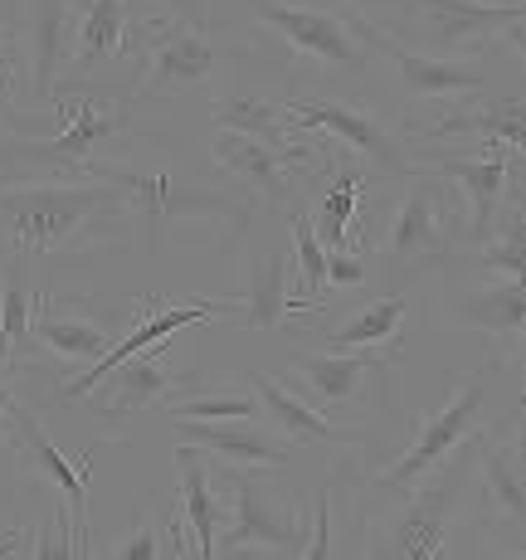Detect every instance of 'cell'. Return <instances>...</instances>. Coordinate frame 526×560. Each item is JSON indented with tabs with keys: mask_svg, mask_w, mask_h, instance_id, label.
Listing matches in <instances>:
<instances>
[{
	"mask_svg": "<svg viewBox=\"0 0 526 560\" xmlns=\"http://www.w3.org/2000/svg\"><path fill=\"white\" fill-rule=\"evenodd\" d=\"M210 117H214V127H220V132H239V137H249V142L273 147L278 156H288L293 166H303V171H317V166H327V161H331V152H322V147H303V137H297L293 122H288L283 103L234 93V98H224Z\"/></svg>",
	"mask_w": 526,
	"mask_h": 560,
	"instance_id": "cell-20",
	"label": "cell"
},
{
	"mask_svg": "<svg viewBox=\"0 0 526 560\" xmlns=\"http://www.w3.org/2000/svg\"><path fill=\"white\" fill-rule=\"evenodd\" d=\"M259 400L244 390H186L171 405V419H200V424H249Z\"/></svg>",
	"mask_w": 526,
	"mask_h": 560,
	"instance_id": "cell-35",
	"label": "cell"
},
{
	"mask_svg": "<svg viewBox=\"0 0 526 560\" xmlns=\"http://www.w3.org/2000/svg\"><path fill=\"white\" fill-rule=\"evenodd\" d=\"M288 230H293V298L297 307L317 312V298L327 293V249L317 244L307 210L288 214Z\"/></svg>",
	"mask_w": 526,
	"mask_h": 560,
	"instance_id": "cell-33",
	"label": "cell"
},
{
	"mask_svg": "<svg viewBox=\"0 0 526 560\" xmlns=\"http://www.w3.org/2000/svg\"><path fill=\"white\" fill-rule=\"evenodd\" d=\"M517 161H522V152H507V147H498V142H468V147H458V152H434L414 171L439 176V180H458V190H464L468 244H482L492 234V224H498L502 205L522 200Z\"/></svg>",
	"mask_w": 526,
	"mask_h": 560,
	"instance_id": "cell-9",
	"label": "cell"
},
{
	"mask_svg": "<svg viewBox=\"0 0 526 560\" xmlns=\"http://www.w3.org/2000/svg\"><path fill=\"white\" fill-rule=\"evenodd\" d=\"M331 492H322L317 498V508H313V516H307V536H303V556L297 560H337V541H331Z\"/></svg>",
	"mask_w": 526,
	"mask_h": 560,
	"instance_id": "cell-39",
	"label": "cell"
},
{
	"mask_svg": "<svg viewBox=\"0 0 526 560\" xmlns=\"http://www.w3.org/2000/svg\"><path fill=\"white\" fill-rule=\"evenodd\" d=\"M210 156L220 161L234 180H244V196H249V200H268V205L288 200L297 180L313 176V171L293 166L288 156H278L273 147L249 142V137H239V132H214L210 137Z\"/></svg>",
	"mask_w": 526,
	"mask_h": 560,
	"instance_id": "cell-21",
	"label": "cell"
},
{
	"mask_svg": "<svg viewBox=\"0 0 526 560\" xmlns=\"http://www.w3.org/2000/svg\"><path fill=\"white\" fill-rule=\"evenodd\" d=\"M498 560H526V556H522V546H502V556H498Z\"/></svg>",
	"mask_w": 526,
	"mask_h": 560,
	"instance_id": "cell-43",
	"label": "cell"
},
{
	"mask_svg": "<svg viewBox=\"0 0 526 560\" xmlns=\"http://www.w3.org/2000/svg\"><path fill=\"white\" fill-rule=\"evenodd\" d=\"M30 337L69 365H93L98 357H107V347L117 341L107 317H93V312H83L79 303H63V298L54 303V298H45V293L35 298Z\"/></svg>",
	"mask_w": 526,
	"mask_h": 560,
	"instance_id": "cell-19",
	"label": "cell"
},
{
	"mask_svg": "<svg viewBox=\"0 0 526 560\" xmlns=\"http://www.w3.org/2000/svg\"><path fill=\"white\" fill-rule=\"evenodd\" d=\"M83 180H103L117 196L127 200V214L137 220H210V224H230L234 234H244L254 224V200L244 190H220V186H200V180L180 176L166 166H127V161H98L93 156L83 166Z\"/></svg>",
	"mask_w": 526,
	"mask_h": 560,
	"instance_id": "cell-3",
	"label": "cell"
},
{
	"mask_svg": "<svg viewBox=\"0 0 526 560\" xmlns=\"http://www.w3.org/2000/svg\"><path fill=\"white\" fill-rule=\"evenodd\" d=\"M30 317H35V298L20 293L15 283L0 288V327H5L10 347H25L30 341Z\"/></svg>",
	"mask_w": 526,
	"mask_h": 560,
	"instance_id": "cell-38",
	"label": "cell"
},
{
	"mask_svg": "<svg viewBox=\"0 0 526 560\" xmlns=\"http://www.w3.org/2000/svg\"><path fill=\"white\" fill-rule=\"evenodd\" d=\"M214 482H224L230 498H234L230 532L220 536L214 560L239 556V551H249V546L254 551H293V546H303L307 516H303V508H297V498L273 492L259 478V468H234V463H224Z\"/></svg>",
	"mask_w": 526,
	"mask_h": 560,
	"instance_id": "cell-8",
	"label": "cell"
},
{
	"mask_svg": "<svg viewBox=\"0 0 526 560\" xmlns=\"http://www.w3.org/2000/svg\"><path fill=\"white\" fill-rule=\"evenodd\" d=\"M405 322H410V293H385L347 312L341 327H327L317 341L322 351H381V357L390 351V357H400Z\"/></svg>",
	"mask_w": 526,
	"mask_h": 560,
	"instance_id": "cell-27",
	"label": "cell"
},
{
	"mask_svg": "<svg viewBox=\"0 0 526 560\" xmlns=\"http://www.w3.org/2000/svg\"><path fill=\"white\" fill-rule=\"evenodd\" d=\"M361 186H366V176H361V171H351V166H341L337 176H331V186L322 190V200L307 210L317 244L327 254H337V249L356 254V240H351V214L361 210V205H356L361 200Z\"/></svg>",
	"mask_w": 526,
	"mask_h": 560,
	"instance_id": "cell-32",
	"label": "cell"
},
{
	"mask_svg": "<svg viewBox=\"0 0 526 560\" xmlns=\"http://www.w3.org/2000/svg\"><path fill=\"white\" fill-rule=\"evenodd\" d=\"M161 5H171L176 15H190V10H196V0H161Z\"/></svg>",
	"mask_w": 526,
	"mask_h": 560,
	"instance_id": "cell-42",
	"label": "cell"
},
{
	"mask_svg": "<svg viewBox=\"0 0 526 560\" xmlns=\"http://www.w3.org/2000/svg\"><path fill=\"white\" fill-rule=\"evenodd\" d=\"M137 39H142V49H147L137 103L166 98V93H186V89H196V83L214 79L230 59H239V49L220 45V39L190 15H147Z\"/></svg>",
	"mask_w": 526,
	"mask_h": 560,
	"instance_id": "cell-7",
	"label": "cell"
},
{
	"mask_svg": "<svg viewBox=\"0 0 526 560\" xmlns=\"http://www.w3.org/2000/svg\"><path fill=\"white\" fill-rule=\"evenodd\" d=\"M482 415H488V371L458 375L454 390L444 395V405H439L434 415H424V424H420V434L410 439V448H405L390 468L371 472V492H410V488H420V482L448 454H454L458 444H468V439L478 434Z\"/></svg>",
	"mask_w": 526,
	"mask_h": 560,
	"instance_id": "cell-6",
	"label": "cell"
},
{
	"mask_svg": "<svg viewBox=\"0 0 526 560\" xmlns=\"http://www.w3.org/2000/svg\"><path fill=\"white\" fill-rule=\"evenodd\" d=\"M107 560H176V556H166V546H161V522L147 512L142 522H132L107 546Z\"/></svg>",
	"mask_w": 526,
	"mask_h": 560,
	"instance_id": "cell-37",
	"label": "cell"
},
{
	"mask_svg": "<svg viewBox=\"0 0 526 560\" xmlns=\"http://www.w3.org/2000/svg\"><path fill=\"white\" fill-rule=\"evenodd\" d=\"M176 444L200 448V454L234 463V468H288V448L278 439L259 434L249 424H200V419H176Z\"/></svg>",
	"mask_w": 526,
	"mask_h": 560,
	"instance_id": "cell-29",
	"label": "cell"
},
{
	"mask_svg": "<svg viewBox=\"0 0 526 560\" xmlns=\"http://www.w3.org/2000/svg\"><path fill=\"white\" fill-rule=\"evenodd\" d=\"M214 312H224V317H230V303H171V307H156V303H137V322L132 327L122 331V337L113 341V347H107V357H98L93 365H83V375H73L69 385H59V390L49 395L54 405H73V400H83V395L93 390V385L103 381L107 371H113V365H122V361H132L137 351H147V347H161V341L166 337H176L180 327H200V322L206 317H214Z\"/></svg>",
	"mask_w": 526,
	"mask_h": 560,
	"instance_id": "cell-12",
	"label": "cell"
},
{
	"mask_svg": "<svg viewBox=\"0 0 526 560\" xmlns=\"http://www.w3.org/2000/svg\"><path fill=\"white\" fill-rule=\"evenodd\" d=\"M20 400H15V385H10V381H0V429H5V415H10V409H15Z\"/></svg>",
	"mask_w": 526,
	"mask_h": 560,
	"instance_id": "cell-41",
	"label": "cell"
},
{
	"mask_svg": "<svg viewBox=\"0 0 526 560\" xmlns=\"http://www.w3.org/2000/svg\"><path fill=\"white\" fill-rule=\"evenodd\" d=\"M293 371L313 405H356L366 395V381L390 371V361L381 351H303L293 357Z\"/></svg>",
	"mask_w": 526,
	"mask_h": 560,
	"instance_id": "cell-25",
	"label": "cell"
},
{
	"mask_svg": "<svg viewBox=\"0 0 526 560\" xmlns=\"http://www.w3.org/2000/svg\"><path fill=\"white\" fill-rule=\"evenodd\" d=\"M254 20L268 25L293 54L327 69H371V45L361 39V10L351 0H249Z\"/></svg>",
	"mask_w": 526,
	"mask_h": 560,
	"instance_id": "cell-4",
	"label": "cell"
},
{
	"mask_svg": "<svg viewBox=\"0 0 526 560\" xmlns=\"http://www.w3.org/2000/svg\"><path fill=\"white\" fill-rule=\"evenodd\" d=\"M366 283V258L361 254H327V288H361Z\"/></svg>",
	"mask_w": 526,
	"mask_h": 560,
	"instance_id": "cell-40",
	"label": "cell"
},
{
	"mask_svg": "<svg viewBox=\"0 0 526 560\" xmlns=\"http://www.w3.org/2000/svg\"><path fill=\"white\" fill-rule=\"evenodd\" d=\"M288 122L293 132H327L331 142H347L351 152H361L371 166H381L385 176H414V161L400 152V142L390 137V127L381 122L366 107H351V103H337V98H288L283 103Z\"/></svg>",
	"mask_w": 526,
	"mask_h": 560,
	"instance_id": "cell-11",
	"label": "cell"
},
{
	"mask_svg": "<svg viewBox=\"0 0 526 560\" xmlns=\"http://www.w3.org/2000/svg\"><path fill=\"white\" fill-rule=\"evenodd\" d=\"M89 532L69 512H49V522L35 532L30 560H89Z\"/></svg>",
	"mask_w": 526,
	"mask_h": 560,
	"instance_id": "cell-36",
	"label": "cell"
},
{
	"mask_svg": "<svg viewBox=\"0 0 526 560\" xmlns=\"http://www.w3.org/2000/svg\"><path fill=\"white\" fill-rule=\"evenodd\" d=\"M5 434H10V444H15L20 472H25V478H39V482H54V488L69 498V516L89 532V478H93L98 454H89L83 463H69L59 448H54V439L35 419V409H25V405H15L5 415Z\"/></svg>",
	"mask_w": 526,
	"mask_h": 560,
	"instance_id": "cell-15",
	"label": "cell"
},
{
	"mask_svg": "<svg viewBox=\"0 0 526 560\" xmlns=\"http://www.w3.org/2000/svg\"><path fill=\"white\" fill-rule=\"evenodd\" d=\"M512 415L502 434H478V472H482V502L498 526L502 546H522L526 526V463H522V434Z\"/></svg>",
	"mask_w": 526,
	"mask_h": 560,
	"instance_id": "cell-14",
	"label": "cell"
},
{
	"mask_svg": "<svg viewBox=\"0 0 526 560\" xmlns=\"http://www.w3.org/2000/svg\"><path fill=\"white\" fill-rule=\"evenodd\" d=\"M478 478V434L458 444L420 488L400 492V508L375 526L361 560H448L458 526L468 522V492Z\"/></svg>",
	"mask_w": 526,
	"mask_h": 560,
	"instance_id": "cell-2",
	"label": "cell"
},
{
	"mask_svg": "<svg viewBox=\"0 0 526 560\" xmlns=\"http://www.w3.org/2000/svg\"><path fill=\"white\" fill-rule=\"evenodd\" d=\"M137 0H73V45L69 63L79 73L117 59L127 45H137L142 20H132Z\"/></svg>",
	"mask_w": 526,
	"mask_h": 560,
	"instance_id": "cell-24",
	"label": "cell"
},
{
	"mask_svg": "<svg viewBox=\"0 0 526 560\" xmlns=\"http://www.w3.org/2000/svg\"><path fill=\"white\" fill-rule=\"evenodd\" d=\"M0 122L20 132L45 127V117L35 113V83H30L25 0H0Z\"/></svg>",
	"mask_w": 526,
	"mask_h": 560,
	"instance_id": "cell-23",
	"label": "cell"
},
{
	"mask_svg": "<svg viewBox=\"0 0 526 560\" xmlns=\"http://www.w3.org/2000/svg\"><path fill=\"white\" fill-rule=\"evenodd\" d=\"M186 390H196V375L171 371L166 351L147 347V351H137L132 361L113 365L89 395L103 419H122V415H137V409H156L161 400H176V395H186Z\"/></svg>",
	"mask_w": 526,
	"mask_h": 560,
	"instance_id": "cell-17",
	"label": "cell"
},
{
	"mask_svg": "<svg viewBox=\"0 0 526 560\" xmlns=\"http://www.w3.org/2000/svg\"><path fill=\"white\" fill-rule=\"evenodd\" d=\"M176 468H180V508H176L180 526L196 536V560H214V551H220V522H224L220 482H210L200 448L176 444Z\"/></svg>",
	"mask_w": 526,
	"mask_h": 560,
	"instance_id": "cell-30",
	"label": "cell"
},
{
	"mask_svg": "<svg viewBox=\"0 0 526 560\" xmlns=\"http://www.w3.org/2000/svg\"><path fill=\"white\" fill-rule=\"evenodd\" d=\"M254 395H259V405L273 415L278 434L293 439V444H327V448H351L366 439V429H347L337 424L331 415H322L313 400H303V395L293 390V385L273 381V375H254Z\"/></svg>",
	"mask_w": 526,
	"mask_h": 560,
	"instance_id": "cell-26",
	"label": "cell"
},
{
	"mask_svg": "<svg viewBox=\"0 0 526 560\" xmlns=\"http://www.w3.org/2000/svg\"><path fill=\"white\" fill-rule=\"evenodd\" d=\"M410 10L424 20L429 39L448 54H482L492 45L522 54L526 0H410Z\"/></svg>",
	"mask_w": 526,
	"mask_h": 560,
	"instance_id": "cell-10",
	"label": "cell"
},
{
	"mask_svg": "<svg viewBox=\"0 0 526 560\" xmlns=\"http://www.w3.org/2000/svg\"><path fill=\"white\" fill-rule=\"evenodd\" d=\"M122 234L127 200L103 180H0L5 254H89Z\"/></svg>",
	"mask_w": 526,
	"mask_h": 560,
	"instance_id": "cell-1",
	"label": "cell"
},
{
	"mask_svg": "<svg viewBox=\"0 0 526 560\" xmlns=\"http://www.w3.org/2000/svg\"><path fill=\"white\" fill-rule=\"evenodd\" d=\"M381 249L390 264H429V258L454 254V234L444 224V186L439 176L414 171L405 196L395 200L390 224H385Z\"/></svg>",
	"mask_w": 526,
	"mask_h": 560,
	"instance_id": "cell-13",
	"label": "cell"
},
{
	"mask_svg": "<svg viewBox=\"0 0 526 560\" xmlns=\"http://www.w3.org/2000/svg\"><path fill=\"white\" fill-rule=\"evenodd\" d=\"M54 103H59V132L5 137L0 142V166L63 171V180H83V166L98 156V147L127 132V107L98 103L89 93H54Z\"/></svg>",
	"mask_w": 526,
	"mask_h": 560,
	"instance_id": "cell-5",
	"label": "cell"
},
{
	"mask_svg": "<svg viewBox=\"0 0 526 560\" xmlns=\"http://www.w3.org/2000/svg\"><path fill=\"white\" fill-rule=\"evenodd\" d=\"M224 303H230L234 327H249V331H273L283 327V317H307V307H297L293 298V258L283 249L254 254L239 288Z\"/></svg>",
	"mask_w": 526,
	"mask_h": 560,
	"instance_id": "cell-18",
	"label": "cell"
},
{
	"mask_svg": "<svg viewBox=\"0 0 526 560\" xmlns=\"http://www.w3.org/2000/svg\"><path fill=\"white\" fill-rule=\"evenodd\" d=\"M361 39L371 45V54H381V59L395 63V73H400V83H405L410 98H454V93H482L488 89V79H482L478 63L434 59V54L410 49L400 35H390V30L371 15L361 20Z\"/></svg>",
	"mask_w": 526,
	"mask_h": 560,
	"instance_id": "cell-16",
	"label": "cell"
},
{
	"mask_svg": "<svg viewBox=\"0 0 526 560\" xmlns=\"http://www.w3.org/2000/svg\"><path fill=\"white\" fill-rule=\"evenodd\" d=\"M444 322L464 331H488V337H502L517 347L526 327V293L512 278H502L498 288H474V293H464L458 303L444 307Z\"/></svg>",
	"mask_w": 526,
	"mask_h": 560,
	"instance_id": "cell-31",
	"label": "cell"
},
{
	"mask_svg": "<svg viewBox=\"0 0 526 560\" xmlns=\"http://www.w3.org/2000/svg\"><path fill=\"white\" fill-rule=\"evenodd\" d=\"M414 137H429V142H444V137H464V142H498L507 152H522L526 147V113H522V98H498V103H478V107H464V113H444L434 122H405Z\"/></svg>",
	"mask_w": 526,
	"mask_h": 560,
	"instance_id": "cell-28",
	"label": "cell"
},
{
	"mask_svg": "<svg viewBox=\"0 0 526 560\" xmlns=\"http://www.w3.org/2000/svg\"><path fill=\"white\" fill-rule=\"evenodd\" d=\"M73 45V0H25V49L35 103L45 107L59 93V73Z\"/></svg>",
	"mask_w": 526,
	"mask_h": 560,
	"instance_id": "cell-22",
	"label": "cell"
},
{
	"mask_svg": "<svg viewBox=\"0 0 526 560\" xmlns=\"http://www.w3.org/2000/svg\"><path fill=\"white\" fill-rule=\"evenodd\" d=\"M488 249H478L474 258L482 268H492V273H502V278H512V283H522V273H526V224H522V200H507L502 205V214H498V224H492V234L488 240Z\"/></svg>",
	"mask_w": 526,
	"mask_h": 560,
	"instance_id": "cell-34",
	"label": "cell"
}]
</instances>
